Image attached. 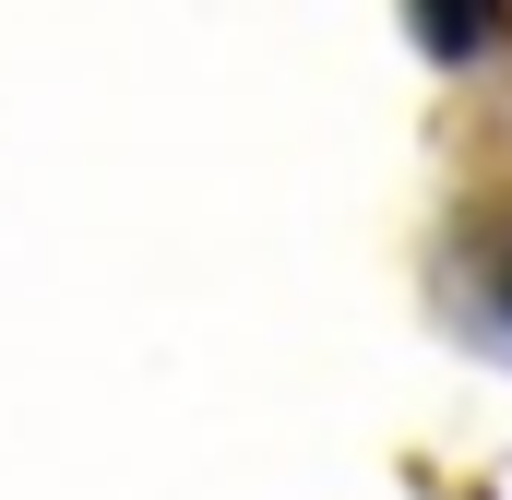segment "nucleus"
<instances>
[{
    "label": "nucleus",
    "instance_id": "1",
    "mask_svg": "<svg viewBox=\"0 0 512 500\" xmlns=\"http://www.w3.org/2000/svg\"><path fill=\"white\" fill-rule=\"evenodd\" d=\"M489 12H501V0H417V24H429V36H441L453 60H465V48L489 36Z\"/></svg>",
    "mask_w": 512,
    "mask_h": 500
},
{
    "label": "nucleus",
    "instance_id": "2",
    "mask_svg": "<svg viewBox=\"0 0 512 500\" xmlns=\"http://www.w3.org/2000/svg\"><path fill=\"white\" fill-rule=\"evenodd\" d=\"M477 274H489V310H501V322H512V227H501V239H489V250H477Z\"/></svg>",
    "mask_w": 512,
    "mask_h": 500
}]
</instances>
